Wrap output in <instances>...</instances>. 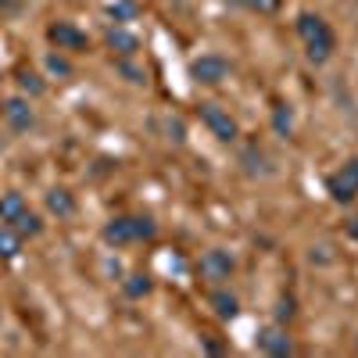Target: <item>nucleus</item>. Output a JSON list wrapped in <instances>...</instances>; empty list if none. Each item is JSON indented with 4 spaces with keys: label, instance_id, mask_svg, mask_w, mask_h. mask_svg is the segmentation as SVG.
Returning <instances> with one entry per match:
<instances>
[{
    "label": "nucleus",
    "instance_id": "dca6fc26",
    "mask_svg": "<svg viewBox=\"0 0 358 358\" xmlns=\"http://www.w3.org/2000/svg\"><path fill=\"white\" fill-rule=\"evenodd\" d=\"M122 290H126V297H133V301H140V297H147L155 290V283H151V276H143V273H133V276H126L122 280Z\"/></svg>",
    "mask_w": 358,
    "mask_h": 358
},
{
    "label": "nucleus",
    "instance_id": "9d476101",
    "mask_svg": "<svg viewBox=\"0 0 358 358\" xmlns=\"http://www.w3.org/2000/svg\"><path fill=\"white\" fill-rule=\"evenodd\" d=\"M47 212H54L57 219H72L76 215V197L65 190V187H54L47 194Z\"/></svg>",
    "mask_w": 358,
    "mask_h": 358
},
{
    "label": "nucleus",
    "instance_id": "aec40b11",
    "mask_svg": "<svg viewBox=\"0 0 358 358\" xmlns=\"http://www.w3.org/2000/svg\"><path fill=\"white\" fill-rule=\"evenodd\" d=\"M248 8H255V11H262V15H273L276 8H280V0H244Z\"/></svg>",
    "mask_w": 358,
    "mask_h": 358
},
{
    "label": "nucleus",
    "instance_id": "423d86ee",
    "mask_svg": "<svg viewBox=\"0 0 358 358\" xmlns=\"http://www.w3.org/2000/svg\"><path fill=\"white\" fill-rule=\"evenodd\" d=\"M197 273H201V280H208V283H226L233 273H236V258L226 251V248H208L204 255H201V265H197Z\"/></svg>",
    "mask_w": 358,
    "mask_h": 358
},
{
    "label": "nucleus",
    "instance_id": "f8f14e48",
    "mask_svg": "<svg viewBox=\"0 0 358 358\" xmlns=\"http://www.w3.org/2000/svg\"><path fill=\"white\" fill-rule=\"evenodd\" d=\"M22 212H29V204H25V197L18 194V190H8V194H0V222H15Z\"/></svg>",
    "mask_w": 358,
    "mask_h": 358
},
{
    "label": "nucleus",
    "instance_id": "20e7f679",
    "mask_svg": "<svg viewBox=\"0 0 358 358\" xmlns=\"http://www.w3.org/2000/svg\"><path fill=\"white\" fill-rule=\"evenodd\" d=\"M201 122H204V129L212 133L219 143H233L236 136H241V126H236V118L222 108V104H201Z\"/></svg>",
    "mask_w": 358,
    "mask_h": 358
},
{
    "label": "nucleus",
    "instance_id": "6ab92c4d",
    "mask_svg": "<svg viewBox=\"0 0 358 358\" xmlns=\"http://www.w3.org/2000/svg\"><path fill=\"white\" fill-rule=\"evenodd\" d=\"M294 315H297V308H294V297H283L280 308H276V319H280V322H290Z\"/></svg>",
    "mask_w": 358,
    "mask_h": 358
},
{
    "label": "nucleus",
    "instance_id": "f257e3e1",
    "mask_svg": "<svg viewBox=\"0 0 358 358\" xmlns=\"http://www.w3.org/2000/svg\"><path fill=\"white\" fill-rule=\"evenodd\" d=\"M297 36H301L305 57L312 65H326L334 57V50H337V36H334L330 22H326L322 15H312V11L297 15Z\"/></svg>",
    "mask_w": 358,
    "mask_h": 358
},
{
    "label": "nucleus",
    "instance_id": "1a4fd4ad",
    "mask_svg": "<svg viewBox=\"0 0 358 358\" xmlns=\"http://www.w3.org/2000/svg\"><path fill=\"white\" fill-rule=\"evenodd\" d=\"M4 122L15 133H29L36 126V111H33V104H29L25 97H11V101H4Z\"/></svg>",
    "mask_w": 358,
    "mask_h": 358
},
{
    "label": "nucleus",
    "instance_id": "f03ea898",
    "mask_svg": "<svg viewBox=\"0 0 358 358\" xmlns=\"http://www.w3.org/2000/svg\"><path fill=\"white\" fill-rule=\"evenodd\" d=\"M155 236H158V222L151 215H115L101 229V241L108 248H129L140 241H155Z\"/></svg>",
    "mask_w": 358,
    "mask_h": 358
},
{
    "label": "nucleus",
    "instance_id": "0eeeda50",
    "mask_svg": "<svg viewBox=\"0 0 358 358\" xmlns=\"http://www.w3.org/2000/svg\"><path fill=\"white\" fill-rule=\"evenodd\" d=\"M47 40L54 43V50H62V54H79L90 43L83 29L76 22H65V18H57V22L47 25Z\"/></svg>",
    "mask_w": 358,
    "mask_h": 358
},
{
    "label": "nucleus",
    "instance_id": "2eb2a0df",
    "mask_svg": "<svg viewBox=\"0 0 358 358\" xmlns=\"http://www.w3.org/2000/svg\"><path fill=\"white\" fill-rule=\"evenodd\" d=\"M11 226H15V233L22 236V241H36V236L43 233V219H40L36 212H22Z\"/></svg>",
    "mask_w": 358,
    "mask_h": 358
},
{
    "label": "nucleus",
    "instance_id": "5701e85b",
    "mask_svg": "<svg viewBox=\"0 0 358 358\" xmlns=\"http://www.w3.org/2000/svg\"><path fill=\"white\" fill-rule=\"evenodd\" d=\"M0 115H4V104H0Z\"/></svg>",
    "mask_w": 358,
    "mask_h": 358
},
{
    "label": "nucleus",
    "instance_id": "412c9836",
    "mask_svg": "<svg viewBox=\"0 0 358 358\" xmlns=\"http://www.w3.org/2000/svg\"><path fill=\"white\" fill-rule=\"evenodd\" d=\"M133 11H136L133 4H118V8H111V18L115 22H126V18H133Z\"/></svg>",
    "mask_w": 358,
    "mask_h": 358
},
{
    "label": "nucleus",
    "instance_id": "a211bd4d",
    "mask_svg": "<svg viewBox=\"0 0 358 358\" xmlns=\"http://www.w3.org/2000/svg\"><path fill=\"white\" fill-rule=\"evenodd\" d=\"M47 69H50V72H57V76H72V65H69L65 57H62V50L47 57Z\"/></svg>",
    "mask_w": 358,
    "mask_h": 358
},
{
    "label": "nucleus",
    "instance_id": "ddd939ff",
    "mask_svg": "<svg viewBox=\"0 0 358 358\" xmlns=\"http://www.w3.org/2000/svg\"><path fill=\"white\" fill-rule=\"evenodd\" d=\"M212 308L219 319H236V312H241V297L229 294V290H212Z\"/></svg>",
    "mask_w": 358,
    "mask_h": 358
},
{
    "label": "nucleus",
    "instance_id": "f3484780",
    "mask_svg": "<svg viewBox=\"0 0 358 358\" xmlns=\"http://www.w3.org/2000/svg\"><path fill=\"white\" fill-rule=\"evenodd\" d=\"M18 86L25 90L29 97H40L43 90H47V83H43V79H40L36 72H22V76H18Z\"/></svg>",
    "mask_w": 358,
    "mask_h": 358
},
{
    "label": "nucleus",
    "instance_id": "39448f33",
    "mask_svg": "<svg viewBox=\"0 0 358 358\" xmlns=\"http://www.w3.org/2000/svg\"><path fill=\"white\" fill-rule=\"evenodd\" d=\"M326 194H330L337 204H351L358 197V158L344 162L337 172L326 176Z\"/></svg>",
    "mask_w": 358,
    "mask_h": 358
},
{
    "label": "nucleus",
    "instance_id": "4468645a",
    "mask_svg": "<svg viewBox=\"0 0 358 358\" xmlns=\"http://www.w3.org/2000/svg\"><path fill=\"white\" fill-rule=\"evenodd\" d=\"M22 255V236L15 233V226L0 222V262H11Z\"/></svg>",
    "mask_w": 358,
    "mask_h": 358
},
{
    "label": "nucleus",
    "instance_id": "6e6552de",
    "mask_svg": "<svg viewBox=\"0 0 358 358\" xmlns=\"http://www.w3.org/2000/svg\"><path fill=\"white\" fill-rule=\"evenodd\" d=\"M255 348L262 355H273V358H287L294 355V341L287 334V326L283 322H273V326H262L258 337H255Z\"/></svg>",
    "mask_w": 358,
    "mask_h": 358
},
{
    "label": "nucleus",
    "instance_id": "9b49d317",
    "mask_svg": "<svg viewBox=\"0 0 358 358\" xmlns=\"http://www.w3.org/2000/svg\"><path fill=\"white\" fill-rule=\"evenodd\" d=\"M108 47L111 50H118V54H122V57H133L136 50H140V40L129 33V29H122V25H115L111 29V33H108Z\"/></svg>",
    "mask_w": 358,
    "mask_h": 358
},
{
    "label": "nucleus",
    "instance_id": "7ed1b4c3",
    "mask_svg": "<svg viewBox=\"0 0 358 358\" xmlns=\"http://www.w3.org/2000/svg\"><path fill=\"white\" fill-rule=\"evenodd\" d=\"M229 72H233V65L222 54H201L190 62V79L197 86H222L229 79Z\"/></svg>",
    "mask_w": 358,
    "mask_h": 358
},
{
    "label": "nucleus",
    "instance_id": "4be33fe9",
    "mask_svg": "<svg viewBox=\"0 0 358 358\" xmlns=\"http://www.w3.org/2000/svg\"><path fill=\"white\" fill-rule=\"evenodd\" d=\"M276 129H280V133L290 129V111H287V108H276Z\"/></svg>",
    "mask_w": 358,
    "mask_h": 358
}]
</instances>
